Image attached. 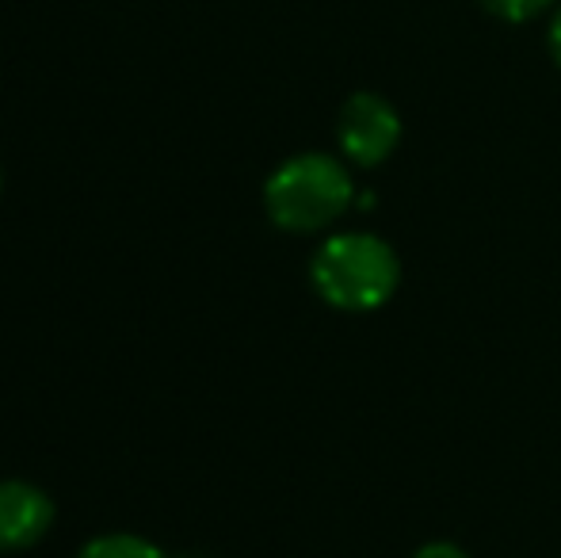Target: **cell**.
I'll return each mask as SVG.
<instances>
[{"mask_svg": "<svg viewBox=\"0 0 561 558\" xmlns=\"http://www.w3.org/2000/svg\"><path fill=\"white\" fill-rule=\"evenodd\" d=\"M54 524V501L31 482H0V551L38 544Z\"/></svg>", "mask_w": 561, "mask_h": 558, "instance_id": "277c9868", "label": "cell"}, {"mask_svg": "<svg viewBox=\"0 0 561 558\" xmlns=\"http://www.w3.org/2000/svg\"><path fill=\"white\" fill-rule=\"evenodd\" d=\"M401 119L390 107V100L375 96V92H355L340 112V149L347 161L363 164H382L386 157L398 149Z\"/></svg>", "mask_w": 561, "mask_h": 558, "instance_id": "3957f363", "label": "cell"}, {"mask_svg": "<svg viewBox=\"0 0 561 558\" xmlns=\"http://www.w3.org/2000/svg\"><path fill=\"white\" fill-rule=\"evenodd\" d=\"M313 287L336 310H375L398 291V253L375 234H336L313 257Z\"/></svg>", "mask_w": 561, "mask_h": 558, "instance_id": "7a4b0ae2", "label": "cell"}, {"mask_svg": "<svg viewBox=\"0 0 561 558\" xmlns=\"http://www.w3.org/2000/svg\"><path fill=\"white\" fill-rule=\"evenodd\" d=\"M550 4H554V0H481V8L504 23H527L547 12Z\"/></svg>", "mask_w": 561, "mask_h": 558, "instance_id": "8992f818", "label": "cell"}, {"mask_svg": "<svg viewBox=\"0 0 561 558\" xmlns=\"http://www.w3.org/2000/svg\"><path fill=\"white\" fill-rule=\"evenodd\" d=\"M77 558H164V555L153 544H146V539L112 532V536H96L92 544H84Z\"/></svg>", "mask_w": 561, "mask_h": 558, "instance_id": "5b68a950", "label": "cell"}, {"mask_svg": "<svg viewBox=\"0 0 561 558\" xmlns=\"http://www.w3.org/2000/svg\"><path fill=\"white\" fill-rule=\"evenodd\" d=\"M352 176L329 153H298L264 184V207L279 230L313 234L333 226L352 207Z\"/></svg>", "mask_w": 561, "mask_h": 558, "instance_id": "6da1fadb", "label": "cell"}, {"mask_svg": "<svg viewBox=\"0 0 561 558\" xmlns=\"http://www.w3.org/2000/svg\"><path fill=\"white\" fill-rule=\"evenodd\" d=\"M550 54H554V61L561 66V8H558L554 23H550Z\"/></svg>", "mask_w": 561, "mask_h": 558, "instance_id": "ba28073f", "label": "cell"}, {"mask_svg": "<svg viewBox=\"0 0 561 558\" xmlns=\"http://www.w3.org/2000/svg\"><path fill=\"white\" fill-rule=\"evenodd\" d=\"M413 558H466V551L455 544H428V547H421Z\"/></svg>", "mask_w": 561, "mask_h": 558, "instance_id": "52a82bcc", "label": "cell"}]
</instances>
